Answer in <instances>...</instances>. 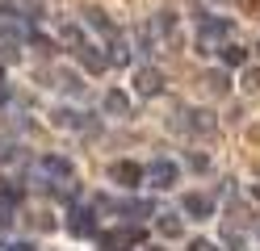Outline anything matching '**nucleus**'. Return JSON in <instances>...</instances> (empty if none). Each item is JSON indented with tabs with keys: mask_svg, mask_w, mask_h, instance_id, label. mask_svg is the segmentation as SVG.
<instances>
[{
	"mask_svg": "<svg viewBox=\"0 0 260 251\" xmlns=\"http://www.w3.org/2000/svg\"><path fill=\"white\" fill-rule=\"evenodd\" d=\"M84 17H88V25H96V29H105V33H109V21H105V17H101V13H96V9H88Z\"/></svg>",
	"mask_w": 260,
	"mask_h": 251,
	"instance_id": "18",
	"label": "nucleus"
},
{
	"mask_svg": "<svg viewBox=\"0 0 260 251\" xmlns=\"http://www.w3.org/2000/svg\"><path fill=\"white\" fill-rule=\"evenodd\" d=\"M206 84H210V92H226V76H222V71H210Z\"/></svg>",
	"mask_w": 260,
	"mask_h": 251,
	"instance_id": "14",
	"label": "nucleus"
},
{
	"mask_svg": "<svg viewBox=\"0 0 260 251\" xmlns=\"http://www.w3.org/2000/svg\"><path fill=\"white\" fill-rule=\"evenodd\" d=\"M68 230L76 234V239H88V234H96L92 213H88V209H72V213H68Z\"/></svg>",
	"mask_w": 260,
	"mask_h": 251,
	"instance_id": "6",
	"label": "nucleus"
},
{
	"mask_svg": "<svg viewBox=\"0 0 260 251\" xmlns=\"http://www.w3.org/2000/svg\"><path fill=\"white\" fill-rule=\"evenodd\" d=\"M159 234H172V239H176V234H181V218L164 213V218H159Z\"/></svg>",
	"mask_w": 260,
	"mask_h": 251,
	"instance_id": "13",
	"label": "nucleus"
},
{
	"mask_svg": "<svg viewBox=\"0 0 260 251\" xmlns=\"http://www.w3.org/2000/svg\"><path fill=\"white\" fill-rule=\"evenodd\" d=\"M59 126H80V113H68V109H63V113H59Z\"/></svg>",
	"mask_w": 260,
	"mask_h": 251,
	"instance_id": "19",
	"label": "nucleus"
},
{
	"mask_svg": "<svg viewBox=\"0 0 260 251\" xmlns=\"http://www.w3.org/2000/svg\"><path fill=\"white\" fill-rule=\"evenodd\" d=\"M226 33H231V21H226V17H210V21L202 25V33H198V50L210 55V50L218 46V38H226Z\"/></svg>",
	"mask_w": 260,
	"mask_h": 251,
	"instance_id": "2",
	"label": "nucleus"
},
{
	"mask_svg": "<svg viewBox=\"0 0 260 251\" xmlns=\"http://www.w3.org/2000/svg\"><path fill=\"white\" fill-rule=\"evenodd\" d=\"M105 109H109V113H126V109H130L126 92H105Z\"/></svg>",
	"mask_w": 260,
	"mask_h": 251,
	"instance_id": "11",
	"label": "nucleus"
},
{
	"mask_svg": "<svg viewBox=\"0 0 260 251\" xmlns=\"http://www.w3.org/2000/svg\"><path fill=\"white\" fill-rule=\"evenodd\" d=\"M0 80H5V67H0Z\"/></svg>",
	"mask_w": 260,
	"mask_h": 251,
	"instance_id": "23",
	"label": "nucleus"
},
{
	"mask_svg": "<svg viewBox=\"0 0 260 251\" xmlns=\"http://www.w3.org/2000/svg\"><path fill=\"white\" fill-rule=\"evenodd\" d=\"M109 180H118V184H126V189H130V184H139V180H143V167L122 159V163H113V167H109Z\"/></svg>",
	"mask_w": 260,
	"mask_h": 251,
	"instance_id": "7",
	"label": "nucleus"
},
{
	"mask_svg": "<svg viewBox=\"0 0 260 251\" xmlns=\"http://www.w3.org/2000/svg\"><path fill=\"white\" fill-rule=\"evenodd\" d=\"M189 251H218L214 243H206V239H198V243H189Z\"/></svg>",
	"mask_w": 260,
	"mask_h": 251,
	"instance_id": "21",
	"label": "nucleus"
},
{
	"mask_svg": "<svg viewBox=\"0 0 260 251\" xmlns=\"http://www.w3.org/2000/svg\"><path fill=\"white\" fill-rule=\"evenodd\" d=\"M147 180L155 184V189H172V184H176V163H168V159H155V163L147 167Z\"/></svg>",
	"mask_w": 260,
	"mask_h": 251,
	"instance_id": "4",
	"label": "nucleus"
},
{
	"mask_svg": "<svg viewBox=\"0 0 260 251\" xmlns=\"http://www.w3.org/2000/svg\"><path fill=\"white\" fill-rule=\"evenodd\" d=\"M147 251H159V247H147Z\"/></svg>",
	"mask_w": 260,
	"mask_h": 251,
	"instance_id": "24",
	"label": "nucleus"
},
{
	"mask_svg": "<svg viewBox=\"0 0 260 251\" xmlns=\"http://www.w3.org/2000/svg\"><path fill=\"white\" fill-rule=\"evenodd\" d=\"M181 209H185L189 218H210V213H214V201H210L206 193H185Z\"/></svg>",
	"mask_w": 260,
	"mask_h": 251,
	"instance_id": "5",
	"label": "nucleus"
},
{
	"mask_svg": "<svg viewBox=\"0 0 260 251\" xmlns=\"http://www.w3.org/2000/svg\"><path fill=\"white\" fill-rule=\"evenodd\" d=\"M9 251H34V247H29V243H13Z\"/></svg>",
	"mask_w": 260,
	"mask_h": 251,
	"instance_id": "22",
	"label": "nucleus"
},
{
	"mask_svg": "<svg viewBox=\"0 0 260 251\" xmlns=\"http://www.w3.org/2000/svg\"><path fill=\"white\" fill-rule=\"evenodd\" d=\"M222 59L231 67H243V63H248V50H243V46H222Z\"/></svg>",
	"mask_w": 260,
	"mask_h": 251,
	"instance_id": "12",
	"label": "nucleus"
},
{
	"mask_svg": "<svg viewBox=\"0 0 260 251\" xmlns=\"http://www.w3.org/2000/svg\"><path fill=\"white\" fill-rule=\"evenodd\" d=\"M0 42H5L9 50L21 42V25H17V17H0Z\"/></svg>",
	"mask_w": 260,
	"mask_h": 251,
	"instance_id": "9",
	"label": "nucleus"
},
{
	"mask_svg": "<svg viewBox=\"0 0 260 251\" xmlns=\"http://www.w3.org/2000/svg\"><path fill=\"white\" fill-rule=\"evenodd\" d=\"M139 243H143V230H135V226L105 230V239H101V247H105V251H135Z\"/></svg>",
	"mask_w": 260,
	"mask_h": 251,
	"instance_id": "1",
	"label": "nucleus"
},
{
	"mask_svg": "<svg viewBox=\"0 0 260 251\" xmlns=\"http://www.w3.org/2000/svg\"><path fill=\"white\" fill-rule=\"evenodd\" d=\"M76 55H80V63H84L88 71H105V67H109V59H105V55H101L96 46H80Z\"/></svg>",
	"mask_w": 260,
	"mask_h": 251,
	"instance_id": "8",
	"label": "nucleus"
},
{
	"mask_svg": "<svg viewBox=\"0 0 260 251\" xmlns=\"http://www.w3.org/2000/svg\"><path fill=\"white\" fill-rule=\"evenodd\" d=\"M193 130H214V117L210 113H193Z\"/></svg>",
	"mask_w": 260,
	"mask_h": 251,
	"instance_id": "16",
	"label": "nucleus"
},
{
	"mask_svg": "<svg viewBox=\"0 0 260 251\" xmlns=\"http://www.w3.org/2000/svg\"><path fill=\"white\" fill-rule=\"evenodd\" d=\"M243 84H248V88H260V67H252V71L243 76Z\"/></svg>",
	"mask_w": 260,
	"mask_h": 251,
	"instance_id": "20",
	"label": "nucleus"
},
{
	"mask_svg": "<svg viewBox=\"0 0 260 251\" xmlns=\"http://www.w3.org/2000/svg\"><path fill=\"white\" fill-rule=\"evenodd\" d=\"M42 167L51 176H63V180H72V163L68 159H59V155H42Z\"/></svg>",
	"mask_w": 260,
	"mask_h": 251,
	"instance_id": "10",
	"label": "nucleus"
},
{
	"mask_svg": "<svg viewBox=\"0 0 260 251\" xmlns=\"http://www.w3.org/2000/svg\"><path fill=\"white\" fill-rule=\"evenodd\" d=\"M63 42H72V46L80 50V46H84V33H80L76 25H68V29H63Z\"/></svg>",
	"mask_w": 260,
	"mask_h": 251,
	"instance_id": "15",
	"label": "nucleus"
},
{
	"mask_svg": "<svg viewBox=\"0 0 260 251\" xmlns=\"http://www.w3.org/2000/svg\"><path fill=\"white\" fill-rule=\"evenodd\" d=\"M159 88H164V76H159L155 67H139L135 71V92L139 96H155Z\"/></svg>",
	"mask_w": 260,
	"mask_h": 251,
	"instance_id": "3",
	"label": "nucleus"
},
{
	"mask_svg": "<svg viewBox=\"0 0 260 251\" xmlns=\"http://www.w3.org/2000/svg\"><path fill=\"white\" fill-rule=\"evenodd\" d=\"M13 201H21V189H5L0 184V205H13Z\"/></svg>",
	"mask_w": 260,
	"mask_h": 251,
	"instance_id": "17",
	"label": "nucleus"
}]
</instances>
